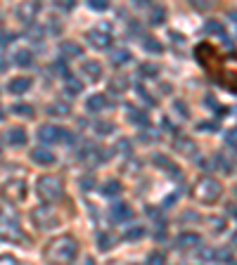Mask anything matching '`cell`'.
Returning a JSON list of instances; mask_svg holds the SVG:
<instances>
[{
  "instance_id": "cell-1",
  "label": "cell",
  "mask_w": 237,
  "mask_h": 265,
  "mask_svg": "<svg viewBox=\"0 0 237 265\" xmlns=\"http://www.w3.org/2000/svg\"><path fill=\"white\" fill-rule=\"evenodd\" d=\"M78 256V242L72 234H59L57 239L48 242L43 248V261L45 263H72Z\"/></svg>"
},
{
  "instance_id": "cell-2",
  "label": "cell",
  "mask_w": 237,
  "mask_h": 265,
  "mask_svg": "<svg viewBox=\"0 0 237 265\" xmlns=\"http://www.w3.org/2000/svg\"><path fill=\"white\" fill-rule=\"evenodd\" d=\"M0 239H5V242H21L24 247L31 244L29 234L21 230L19 215L12 206H2L0 209Z\"/></svg>"
},
{
  "instance_id": "cell-3",
  "label": "cell",
  "mask_w": 237,
  "mask_h": 265,
  "mask_svg": "<svg viewBox=\"0 0 237 265\" xmlns=\"http://www.w3.org/2000/svg\"><path fill=\"white\" fill-rule=\"evenodd\" d=\"M220 194H223V185L211 176L200 177V180L195 182V187H192V196H195V201H200V204H216L220 199Z\"/></svg>"
},
{
  "instance_id": "cell-4",
  "label": "cell",
  "mask_w": 237,
  "mask_h": 265,
  "mask_svg": "<svg viewBox=\"0 0 237 265\" xmlns=\"http://www.w3.org/2000/svg\"><path fill=\"white\" fill-rule=\"evenodd\" d=\"M36 194L48 204H57L64 199V185L55 176H40L36 180Z\"/></svg>"
},
{
  "instance_id": "cell-5",
  "label": "cell",
  "mask_w": 237,
  "mask_h": 265,
  "mask_svg": "<svg viewBox=\"0 0 237 265\" xmlns=\"http://www.w3.org/2000/svg\"><path fill=\"white\" fill-rule=\"evenodd\" d=\"M31 223L36 225V230H53L57 228L59 223H62V218H59V213L53 209V206H48V201H45V206H38L31 211Z\"/></svg>"
},
{
  "instance_id": "cell-6",
  "label": "cell",
  "mask_w": 237,
  "mask_h": 265,
  "mask_svg": "<svg viewBox=\"0 0 237 265\" xmlns=\"http://www.w3.org/2000/svg\"><path fill=\"white\" fill-rule=\"evenodd\" d=\"M0 196L7 201V204H19L26 199V182L21 177H10L0 185Z\"/></svg>"
},
{
  "instance_id": "cell-7",
  "label": "cell",
  "mask_w": 237,
  "mask_h": 265,
  "mask_svg": "<svg viewBox=\"0 0 237 265\" xmlns=\"http://www.w3.org/2000/svg\"><path fill=\"white\" fill-rule=\"evenodd\" d=\"M38 12H40V0H21L15 10V17H17V21L31 26L34 19L38 17Z\"/></svg>"
},
{
  "instance_id": "cell-8",
  "label": "cell",
  "mask_w": 237,
  "mask_h": 265,
  "mask_svg": "<svg viewBox=\"0 0 237 265\" xmlns=\"http://www.w3.org/2000/svg\"><path fill=\"white\" fill-rule=\"evenodd\" d=\"M86 40L91 43L95 50H107V48L111 45V34H109V29H107V26H100V29L88 31Z\"/></svg>"
},
{
  "instance_id": "cell-9",
  "label": "cell",
  "mask_w": 237,
  "mask_h": 265,
  "mask_svg": "<svg viewBox=\"0 0 237 265\" xmlns=\"http://www.w3.org/2000/svg\"><path fill=\"white\" fill-rule=\"evenodd\" d=\"M67 130L59 128V125H40L38 128V140L43 144H57V142H64Z\"/></svg>"
},
{
  "instance_id": "cell-10",
  "label": "cell",
  "mask_w": 237,
  "mask_h": 265,
  "mask_svg": "<svg viewBox=\"0 0 237 265\" xmlns=\"http://www.w3.org/2000/svg\"><path fill=\"white\" fill-rule=\"evenodd\" d=\"M201 244V237L200 234H195V232H182L176 237V248L178 251H192V248H197Z\"/></svg>"
},
{
  "instance_id": "cell-11",
  "label": "cell",
  "mask_w": 237,
  "mask_h": 265,
  "mask_svg": "<svg viewBox=\"0 0 237 265\" xmlns=\"http://www.w3.org/2000/svg\"><path fill=\"white\" fill-rule=\"evenodd\" d=\"M195 53H197V59H200L206 69H214V67H216V50H214L209 43L197 45V50H195Z\"/></svg>"
},
{
  "instance_id": "cell-12",
  "label": "cell",
  "mask_w": 237,
  "mask_h": 265,
  "mask_svg": "<svg viewBox=\"0 0 237 265\" xmlns=\"http://www.w3.org/2000/svg\"><path fill=\"white\" fill-rule=\"evenodd\" d=\"M34 86V81L29 78V76H17V78H12L10 83H7V92L10 95H24V92H29Z\"/></svg>"
},
{
  "instance_id": "cell-13",
  "label": "cell",
  "mask_w": 237,
  "mask_h": 265,
  "mask_svg": "<svg viewBox=\"0 0 237 265\" xmlns=\"http://www.w3.org/2000/svg\"><path fill=\"white\" fill-rule=\"evenodd\" d=\"M107 106H109V100H107V95H102V92H95L92 97H88V102H86L88 114H102Z\"/></svg>"
},
{
  "instance_id": "cell-14",
  "label": "cell",
  "mask_w": 237,
  "mask_h": 265,
  "mask_svg": "<svg viewBox=\"0 0 237 265\" xmlns=\"http://www.w3.org/2000/svg\"><path fill=\"white\" fill-rule=\"evenodd\" d=\"M109 215H111V220H114V223H126V220L133 218V209H130L128 204H124V201H116V204L111 206Z\"/></svg>"
},
{
  "instance_id": "cell-15",
  "label": "cell",
  "mask_w": 237,
  "mask_h": 265,
  "mask_svg": "<svg viewBox=\"0 0 237 265\" xmlns=\"http://www.w3.org/2000/svg\"><path fill=\"white\" fill-rule=\"evenodd\" d=\"M5 142L10 144V147H24L29 138H26V130L24 128H7V133H5Z\"/></svg>"
},
{
  "instance_id": "cell-16",
  "label": "cell",
  "mask_w": 237,
  "mask_h": 265,
  "mask_svg": "<svg viewBox=\"0 0 237 265\" xmlns=\"http://www.w3.org/2000/svg\"><path fill=\"white\" fill-rule=\"evenodd\" d=\"M126 119H128V124L138 125V128H145V125L149 124V116H147V111L138 109V106H128V109H126Z\"/></svg>"
},
{
  "instance_id": "cell-17",
  "label": "cell",
  "mask_w": 237,
  "mask_h": 265,
  "mask_svg": "<svg viewBox=\"0 0 237 265\" xmlns=\"http://www.w3.org/2000/svg\"><path fill=\"white\" fill-rule=\"evenodd\" d=\"M31 159L36 161L38 166H53L55 163V154L48 147H36V149H31Z\"/></svg>"
},
{
  "instance_id": "cell-18",
  "label": "cell",
  "mask_w": 237,
  "mask_h": 265,
  "mask_svg": "<svg viewBox=\"0 0 237 265\" xmlns=\"http://www.w3.org/2000/svg\"><path fill=\"white\" fill-rule=\"evenodd\" d=\"M81 73H86V78L88 81H100L102 78V64L100 62H95V59H86L83 62V67H81Z\"/></svg>"
},
{
  "instance_id": "cell-19",
  "label": "cell",
  "mask_w": 237,
  "mask_h": 265,
  "mask_svg": "<svg viewBox=\"0 0 237 265\" xmlns=\"http://www.w3.org/2000/svg\"><path fill=\"white\" fill-rule=\"evenodd\" d=\"M59 53H62L64 59H78V57L83 54V50H81V45H78L76 40H64V43L59 45Z\"/></svg>"
},
{
  "instance_id": "cell-20",
  "label": "cell",
  "mask_w": 237,
  "mask_h": 265,
  "mask_svg": "<svg viewBox=\"0 0 237 265\" xmlns=\"http://www.w3.org/2000/svg\"><path fill=\"white\" fill-rule=\"evenodd\" d=\"M12 62H15L17 67H21V69H26V67H31V64H34V53H31V50H26V48H21V50L15 53Z\"/></svg>"
},
{
  "instance_id": "cell-21",
  "label": "cell",
  "mask_w": 237,
  "mask_h": 265,
  "mask_svg": "<svg viewBox=\"0 0 237 265\" xmlns=\"http://www.w3.org/2000/svg\"><path fill=\"white\" fill-rule=\"evenodd\" d=\"M64 81H67V83H64V92H67L69 97H76V95L83 90V83H81L78 78H73V76H64Z\"/></svg>"
},
{
  "instance_id": "cell-22",
  "label": "cell",
  "mask_w": 237,
  "mask_h": 265,
  "mask_svg": "<svg viewBox=\"0 0 237 265\" xmlns=\"http://www.w3.org/2000/svg\"><path fill=\"white\" fill-rule=\"evenodd\" d=\"M173 149H176V152H181V154H192L195 144H192V140H190V138H182V135H178V138L173 140Z\"/></svg>"
},
{
  "instance_id": "cell-23",
  "label": "cell",
  "mask_w": 237,
  "mask_h": 265,
  "mask_svg": "<svg viewBox=\"0 0 237 265\" xmlns=\"http://www.w3.org/2000/svg\"><path fill=\"white\" fill-rule=\"evenodd\" d=\"M15 116H21V119H34V106L31 105H24V102H17V105H12V109H10Z\"/></svg>"
},
{
  "instance_id": "cell-24",
  "label": "cell",
  "mask_w": 237,
  "mask_h": 265,
  "mask_svg": "<svg viewBox=\"0 0 237 265\" xmlns=\"http://www.w3.org/2000/svg\"><path fill=\"white\" fill-rule=\"evenodd\" d=\"M100 192L105 196H109V199L111 196H119L121 194V182H119V180H107V182L100 187Z\"/></svg>"
},
{
  "instance_id": "cell-25",
  "label": "cell",
  "mask_w": 237,
  "mask_h": 265,
  "mask_svg": "<svg viewBox=\"0 0 237 265\" xmlns=\"http://www.w3.org/2000/svg\"><path fill=\"white\" fill-rule=\"evenodd\" d=\"M95 244H97V248H100V251H109V248L114 247V237H111V234H107V232H97V237H95Z\"/></svg>"
},
{
  "instance_id": "cell-26",
  "label": "cell",
  "mask_w": 237,
  "mask_h": 265,
  "mask_svg": "<svg viewBox=\"0 0 237 265\" xmlns=\"http://www.w3.org/2000/svg\"><path fill=\"white\" fill-rule=\"evenodd\" d=\"M145 237V228L143 225H130L126 232H124V239L126 242H138V239H143Z\"/></svg>"
},
{
  "instance_id": "cell-27",
  "label": "cell",
  "mask_w": 237,
  "mask_h": 265,
  "mask_svg": "<svg viewBox=\"0 0 237 265\" xmlns=\"http://www.w3.org/2000/svg\"><path fill=\"white\" fill-rule=\"evenodd\" d=\"M69 111H72V106L67 105V102H53V105L48 106V114L50 116H69Z\"/></svg>"
},
{
  "instance_id": "cell-28",
  "label": "cell",
  "mask_w": 237,
  "mask_h": 265,
  "mask_svg": "<svg viewBox=\"0 0 237 265\" xmlns=\"http://www.w3.org/2000/svg\"><path fill=\"white\" fill-rule=\"evenodd\" d=\"M128 62H130V53H128V50L121 48V50H114V53H111V64H114V67H124Z\"/></svg>"
},
{
  "instance_id": "cell-29",
  "label": "cell",
  "mask_w": 237,
  "mask_h": 265,
  "mask_svg": "<svg viewBox=\"0 0 237 265\" xmlns=\"http://www.w3.org/2000/svg\"><path fill=\"white\" fill-rule=\"evenodd\" d=\"M211 161H214V163L219 166V171H220V173H225V176H233V171H235V168H233V163H230V161L225 159L223 154H216V157H214Z\"/></svg>"
},
{
  "instance_id": "cell-30",
  "label": "cell",
  "mask_w": 237,
  "mask_h": 265,
  "mask_svg": "<svg viewBox=\"0 0 237 265\" xmlns=\"http://www.w3.org/2000/svg\"><path fill=\"white\" fill-rule=\"evenodd\" d=\"M143 48H145L147 53H154V54H159L164 48H162V43L157 40V38H143Z\"/></svg>"
},
{
  "instance_id": "cell-31",
  "label": "cell",
  "mask_w": 237,
  "mask_h": 265,
  "mask_svg": "<svg viewBox=\"0 0 237 265\" xmlns=\"http://www.w3.org/2000/svg\"><path fill=\"white\" fill-rule=\"evenodd\" d=\"M92 130H95L97 135H109V133H114V124H109V121H95V124H92Z\"/></svg>"
},
{
  "instance_id": "cell-32",
  "label": "cell",
  "mask_w": 237,
  "mask_h": 265,
  "mask_svg": "<svg viewBox=\"0 0 237 265\" xmlns=\"http://www.w3.org/2000/svg\"><path fill=\"white\" fill-rule=\"evenodd\" d=\"M214 261H220V263H235V256H233L228 248H219V251H214Z\"/></svg>"
},
{
  "instance_id": "cell-33",
  "label": "cell",
  "mask_w": 237,
  "mask_h": 265,
  "mask_svg": "<svg viewBox=\"0 0 237 265\" xmlns=\"http://www.w3.org/2000/svg\"><path fill=\"white\" fill-rule=\"evenodd\" d=\"M204 31H206V34H216L219 38H220V35H225V31H223V26H220L219 21H214V19L204 24Z\"/></svg>"
},
{
  "instance_id": "cell-34",
  "label": "cell",
  "mask_w": 237,
  "mask_h": 265,
  "mask_svg": "<svg viewBox=\"0 0 237 265\" xmlns=\"http://www.w3.org/2000/svg\"><path fill=\"white\" fill-rule=\"evenodd\" d=\"M209 230L214 232V234H220V232L225 230V220L223 218H209Z\"/></svg>"
},
{
  "instance_id": "cell-35",
  "label": "cell",
  "mask_w": 237,
  "mask_h": 265,
  "mask_svg": "<svg viewBox=\"0 0 237 265\" xmlns=\"http://www.w3.org/2000/svg\"><path fill=\"white\" fill-rule=\"evenodd\" d=\"M164 7H154L152 12H149V21L154 24V26H159V24H164Z\"/></svg>"
},
{
  "instance_id": "cell-36",
  "label": "cell",
  "mask_w": 237,
  "mask_h": 265,
  "mask_svg": "<svg viewBox=\"0 0 237 265\" xmlns=\"http://www.w3.org/2000/svg\"><path fill=\"white\" fill-rule=\"evenodd\" d=\"M53 2H55L57 10H62V12H72L76 7V0H53Z\"/></svg>"
},
{
  "instance_id": "cell-37",
  "label": "cell",
  "mask_w": 237,
  "mask_h": 265,
  "mask_svg": "<svg viewBox=\"0 0 237 265\" xmlns=\"http://www.w3.org/2000/svg\"><path fill=\"white\" fill-rule=\"evenodd\" d=\"M135 92H138V97H140L143 102H147V105H157V100H154L152 95H147V90L143 88V86H138V83H135Z\"/></svg>"
},
{
  "instance_id": "cell-38",
  "label": "cell",
  "mask_w": 237,
  "mask_h": 265,
  "mask_svg": "<svg viewBox=\"0 0 237 265\" xmlns=\"http://www.w3.org/2000/svg\"><path fill=\"white\" fill-rule=\"evenodd\" d=\"M140 76L143 78H154L157 76V67H152V64H140Z\"/></svg>"
},
{
  "instance_id": "cell-39",
  "label": "cell",
  "mask_w": 237,
  "mask_h": 265,
  "mask_svg": "<svg viewBox=\"0 0 237 265\" xmlns=\"http://www.w3.org/2000/svg\"><path fill=\"white\" fill-rule=\"evenodd\" d=\"M88 7L91 10H97V12H105L109 7V0H88Z\"/></svg>"
},
{
  "instance_id": "cell-40",
  "label": "cell",
  "mask_w": 237,
  "mask_h": 265,
  "mask_svg": "<svg viewBox=\"0 0 237 265\" xmlns=\"http://www.w3.org/2000/svg\"><path fill=\"white\" fill-rule=\"evenodd\" d=\"M92 187H95V177H91V176L81 177V190H83V192H91Z\"/></svg>"
},
{
  "instance_id": "cell-41",
  "label": "cell",
  "mask_w": 237,
  "mask_h": 265,
  "mask_svg": "<svg viewBox=\"0 0 237 265\" xmlns=\"http://www.w3.org/2000/svg\"><path fill=\"white\" fill-rule=\"evenodd\" d=\"M166 256L162 253V251H152L149 256H147V263H164Z\"/></svg>"
},
{
  "instance_id": "cell-42",
  "label": "cell",
  "mask_w": 237,
  "mask_h": 265,
  "mask_svg": "<svg viewBox=\"0 0 237 265\" xmlns=\"http://www.w3.org/2000/svg\"><path fill=\"white\" fill-rule=\"evenodd\" d=\"M149 130H152V128H143V133H140V140L143 142H157V133H149Z\"/></svg>"
},
{
  "instance_id": "cell-43",
  "label": "cell",
  "mask_w": 237,
  "mask_h": 265,
  "mask_svg": "<svg viewBox=\"0 0 237 265\" xmlns=\"http://www.w3.org/2000/svg\"><path fill=\"white\" fill-rule=\"evenodd\" d=\"M190 5L197 7V10H209L214 5V0H190Z\"/></svg>"
},
{
  "instance_id": "cell-44",
  "label": "cell",
  "mask_w": 237,
  "mask_h": 265,
  "mask_svg": "<svg viewBox=\"0 0 237 265\" xmlns=\"http://www.w3.org/2000/svg\"><path fill=\"white\" fill-rule=\"evenodd\" d=\"M15 38H17V35H15V34H10V31H2V34H0V48H5V45H10V43H12Z\"/></svg>"
},
{
  "instance_id": "cell-45",
  "label": "cell",
  "mask_w": 237,
  "mask_h": 265,
  "mask_svg": "<svg viewBox=\"0 0 237 265\" xmlns=\"http://www.w3.org/2000/svg\"><path fill=\"white\" fill-rule=\"evenodd\" d=\"M225 144H228V147L237 144V128H230V130L225 133Z\"/></svg>"
},
{
  "instance_id": "cell-46",
  "label": "cell",
  "mask_w": 237,
  "mask_h": 265,
  "mask_svg": "<svg viewBox=\"0 0 237 265\" xmlns=\"http://www.w3.org/2000/svg\"><path fill=\"white\" fill-rule=\"evenodd\" d=\"M53 69L59 71V76H69V71H67V67H64V57H62V59H57L55 64H53Z\"/></svg>"
},
{
  "instance_id": "cell-47",
  "label": "cell",
  "mask_w": 237,
  "mask_h": 265,
  "mask_svg": "<svg viewBox=\"0 0 237 265\" xmlns=\"http://www.w3.org/2000/svg\"><path fill=\"white\" fill-rule=\"evenodd\" d=\"M48 29H50V34H53V35H59V31H62V24H59L57 19H50Z\"/></svg>"
},
{
  "instance_id": "cell-48",
  "label": "cell",
  "mask_w": 237,
  "mask_h": 265,
  "mask_svg": "<svg viewBox=\"0 0 237 265\" xmlns=\"http://www.w3.org/2000/svg\"><path fill=\"white\" fill-rule=\"evenodd\" d=\"M197 128H200L201 133H214V130H216V124H200Z\"/></svg>"
},
{
  "instance_id": "cell-49",
  "label": "cell",
  "mask_w": 237,
  "mask_h": 265,
  "mask_svg": "<svg viewBox=\"0 0 237 265\" xmlns=\"http://www.w3.org/2000/svg\"><path fill=\"white\" fill-rule=\"evenodd\" d=\"M0 263H17V258L10 256V253H2V256H0Z\"/></svg>"
},
{
  "instance_id": "cell-50",
  "label": "cell",
  "mask_w": 237,
  "mask_h": 265,
  "mask_svg": "<svg viewBox=\"0 0 237 265\" xmlns=\"http://www.w3.org/2000/svg\"><path fill=\"white\" fill-rule=\"evenodd\" d=\"M166 128V133H176V125L171 124V121H168V119H164V124H162Z\"/></svg>"
},
{
  "instance_id": "cell-51",
  "label": "cell",
  "mask_w": 237,
  "mask_h": 265,
  "mask_svg": "<svg viewBox=\"0 0 237 265\" xmlns=\"http://www.w3.org/2000/svg\"><path fill=\"white\" fill-rule=\"evenodd\" d=\"M182 220H197V213H192V211H185V213H182Z\"/></svg>"
},
{
  "instance_id": "cell-52",
  "label": "cell",
  "mask_w": 237,
  "mask_h": 265,
  "mask_svg": "<svg viewBox=\"0 0 237 265\" xmlns=\"http://www.w3.org/2000/svg\"><path fill=\"white\" fill-rule=\"evenodd\" d=\"M176 109H178V114H181V116H187V109H185L182 102H176Z\"/></svg>"
},
{
  "instance_id": "cell-53",
  "label": "cell",
  "mask_w": 237,
  "mask_h": 265,
  "mask_svg": "<svg viewBox=\"0 0 237 265\" xmlns=\"http://www.w3.org/2000/svg\"><path fill=\"white\" fill-rule=\"evenodd\" d=\"M7 69V62H2V59H0V71H5Z\"/></svg>"
},
{
  "instance_id": "cell-54",
  "label": "cell",
  "mask_w": 237,
  "mask_h": 265,
  "mask_svg": "<svg viewBox=\"0 0 237 265\" xmlns=\"http://www.w3.org/2000/svg\"><path fill=\"white\" fill-rule=\"evenodd\" d=\"M233 247H237V232L233 234Z\"/></svg>"
},
{
  "instance_id": "cell-55",
  "label": "cell",
  "mask_w": 237,
  "mask_h": 265,
  "mask_svg": "<svg viewBox=\"0 0 237 265\" xmlns=\"http://www.w3.org/2000/svg\"><path fill=\"white\" fill-rule=\"evenodd\" d=\"M230 149H233V152H235V157H237V144H233V147H230Z\"/></svg>"
},
{
  "instance_id": "cell-56",
  "label": "cell",
  "mask_w": 237,
  "mask_h": 265,
  "mask_svg": "<svg viewBox=\"0 0 237 265\" xmlns=\"http://www.w3.org/2000/svg\"><path fill=\"white\" fill-rule=\"evenodd\" d=\"M0 119H2V106H0Z\"/></svg>"
},
{
  "instance_id": "cell-57",
  "label": "cell",
  "mask_w": 237,
  "mask_h": 265,
  "mask_svg": "<svg viewBox=\"0 0 237 265\" xmlns=\"http://www.w3.org/2000/svg\"><path fill=\"white\" fill-rule=\"evenodd\" d=\"M0 152H2V142H0Z\"/></svg>"
}]
</instances>
